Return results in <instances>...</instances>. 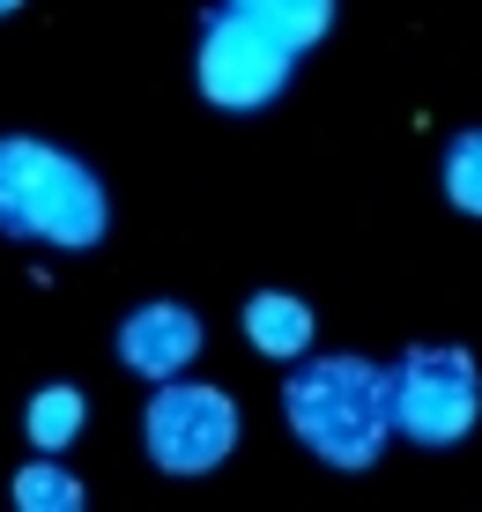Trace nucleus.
<instances>
[{
	"instance_id": "8",
	"label": "nucleus",
	"mask_w": 482,
	"mask_h": 512,
	"mask_svg": "<svg viewBox=\"0 0 482 512\" xmlns=\"http://www.w3.org/2000/svg\"><path fill=\"white\" fill-rule=\"evenodd\" d=\"M223 8L253 15L267 38H282L290 52H312V45L334 30V0H223Z\"/></svg>"
},
{
	"instance_id": "9",
	"label": "nucleus",
	"mask_w": 482,
	"mask_h": 512,
	"mask_svg": "<svg viewBox=\"0 0 482 512\" xmlns=\"http://www.w3.org/2000/svg\"><path fill=\"white\" fill-rule=\"evenodd\" d=\"M82 423H89V401H82V386H38L30 394V409H23V438L38 453H67L82 438Z\"/></svg>"
},
{
	"instance_id": "4",
	"label": "nucleus",
	"mask_w": 482,
	"mask_h": 512,
	"mask_svg": "<svg viewBox=\"0 0 482 512\" xmlns=\"http://www.w3.org/2000/svg\"><path fill=\"white\" fill-rule=\"evenodd\" d=\"M238 401L201 379H156L149 409H141V446L164 475H208L238 453Z\"/></svg>"
},
{
	"instance_id": "2",
	"label": "nucleus",
	"mask_w": 482,
	"mask_h": 512,
	"mask_svg": "<svg viewBox=\"0 0 482 512\" xmlns=\"http://www.w3.org/2000/svg\"><path fill=\"white\" fill-rule=\"evenodd\" d=\"M112 223L97 171L38 134H0V238H38L60 253H89Z\"/></svg>"
},
{
	"instance_id": "6",
	"label": "nucleus",
	"mask_w": 482,
	"mask_h": 512,
	"mask_svg": "<svg viewBox=\"0 0 482 512\" xmlns=\"http://www.w3.org/2000/svg\"><path fill=\"white\" fill-rule=\"evenodd\" d=\"M201 357V320H193L186 305H141V312H127L119 320V364L127 372H141V379H178L186 364Z\"/></svg>"
},
{
	"instance_id": "3",
	"label": "nucleus",
	"mask_w": 482,
	"mask_h": 512,
	"mask_svg": "<svg viewBox=\"0 0 482 512\" xmlns=\"http://www.w3.org/2000/svg\"><path fill=\"white\" fill-rule=\"evenodd\" d=\"M394 379V431L416 446H460L482 416V372L453 342H416L386 364Z\"/></svg>"
},
{
	"instance_id": "10",
	"label": "nucleus",
	"mask_w": 482,
	"mask_h": 512,
	"mask_svg": "<svg viewBox=\"0 0 482 512\" xmlns=\"http://www.w3.org/2000/svg\"><path fill=\"white\" fill-rule=\"evenodd\" d=\"M82 475L60 468V453H38L30 468H15V505L23 512H82Z\"/></svg>"
},
{
	"instance_id": "1",
	"label": "nucleus",
	"mask_w": 482,
	"mask_h": 512,
	"mask_svg": "<svg viewBox=\"0 0 482 512\" xmlns=\"http://www.w3.org/2000/svg\"><path fill=\"white\" fill-rule=\"evenodd\" d=\"M282 416L327 468H371L394 438V379L371 357H297Z\"/></svg>"
},
{
	"instance_id": "12",
	"label": "nucleus",
	"mask_w": 482,
	"mask_h": 512,
	"mask_svg": "<svg viewBox=\"0 0 482 512\" xmlns=\"http://www.w3.org/2000/svg\"><path fill=\"white\" fill-rule=\"evenodd\" d=\"M15 8H23V0H0V15H15Z\"/></svg>"
},
{
	"instance_id": "5",
	"label": "nucleus",
	"mask_w": 482,
	"mask_h": 512,
	"mask_svg": "<svg viewBox=\"0 0 482 512\" xmlns=\"http://www.w3.org/2000/svg\"><path fill=\"white\" fill-rule=\"evenodd\" d=\"M290 67H297V52L282 38H267L253 15L208 8V23H201V97L216 112H260V104H275Z\"/></svg>"
},
{
	"instance_id": "7",
	"label": "nucleus",
	"mask_w": 482,
	"mask_h": 512,
	"mask_svg": "<svg viewBox=\"0 0 482 512\" xmlns=\"http://www.w3.org/2000/svg\"><path fill=\"white\" fill-rule=\"evenodd\" d=\"M245 342H253L260 357H275V364L312 357V305H297L290 290H260V297H245Z\"/></svg>"
},
{
	"instance_id": "11",
	"label": "nucleus",
	"mask_w": 482,
	"mask_h": 512,
	"mask_svg": "<svg viewBox=\"0 0 482 512\" xmlns=\"http://www.w3.org/2000/svg\"><path fill=\"white\" fill-rule=\"evenodd\" d=\"M445 201H453L460 216L482 223V127L460 134L453 149H445Z\"/></svg>"
}]
</instances>
